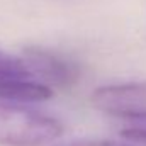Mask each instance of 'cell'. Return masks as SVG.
Masks as SVG:
<instances>
[{
    "label": "cell",
    "mask_w": 146,
    "mask_h": 146,
    "mask_svg": "<svg viewBox=\"0 0 146 146\" xmlns=\"http://www.w3.org/2000/svg\"><path fill=\"white\" fill-rule=\"evenodd\" d=\"M65 133L63 124L31 107L0 102V145L42 146L56 141Z\"/></svg>",
    "instance_id": "1"
},
{
    "label": "cell",
    "mask_w": 146,
    "mask_h": 146,
    "mask_svg": "<svg viewBox=\"0 0 146 146\" xmlns=\"http://www.w3.org/2000/svg\"><path fill=\"white\" fill-rule=\"evenodd\" d=\"M94 109L112 117L146 121V82H124L99 87L92 92Z\"/></svg>",
    "instance_id": "2"
},
{
    "label": "cell",
    "mask_w": 146,
    "mask_h": 146,
    "mask_svg": "<svg viewBox=\"0 0 146 146\" xmlns=\"http://www.w3.org/2000/svg\"><path fill=\"white\" fill-rule=\"evenodd\" d=\"M21 56L24 58L26 65L29 66L33 78L49 87H60V88L72 87L80 76L78 68L73 63L60 58L58 54L41 46L24 48Z\"/></svg>",
    "instance_id": "3"
},
{
    "label": "cell",
    "mask_w": 146,
    "mask_h": 146,
    "mask_svg": "<svg viewBox=\"0 0 146 146\" xmlns=\"http://www.w3.org/2000/svg\"><path fill=\"white\" fill-rule=\"evenodd\" d=\"M53 97L49 85L29 80V78H14L0 76V99L15 100V102H42Z\"/></svg>",
    "instance_id": "4"
},
{
    "label": "cell",
    "mask_w": 146,
    "mask_h": 146,
    "mask_svg": "<svg viewBox=\"0 0 146 146\" xmlns=\"http://www.w3.org/2000/svg\"><path fill=\"white\" fill-rule=\"evenodd\" d=\"M0 76H14V78H33V73L26 65L22 56H15L0 48Z\"/></svg>",
    "instance_id": "5"
},
{
    "label": "cell",
    "mask_w": 146,
    "mask_h": 146,
    "mask_svg": "<svg viewBox=\"0 0 146 146\" xmlns=\"http://www.w3.org/2000/svg\"><path fill=\"white\" fill-rule=\"evenodd\" d=\"M53 146H139L133 141H115V139H99V138H83V139H70Z\"/></svg>",
    "instance_id": "6"
},
{
    "label": "cell",
    "mask_w": 146,
    "mask_h": 146,
    "mask_svg": "<svg viewBox=\"0 0 146 146\" xmlns=\"http://www.w3.org/2000/svg\"><path fill=\"white\" fill-rule=\"evenodd\" d=\"M121 136L139 146H146V126H129L121 131Z\"/></svg>",
    "instance_id": "7"
}]
</instances>
